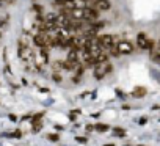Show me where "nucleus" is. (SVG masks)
I'll return each instance as SVG.
<instances>
[{
    "mask_svg": "<svg viewBox=\"0 0 160 146\" xmlns=\"http://www.w3.org/2000/svg\"><path fill=\"white\" fill-rule=\"evenodd\" d=\"M94 127H96L98 132H107V130H108V126H107V124H98V126H94Z\"/></svg>",
    "mask_w": 160,
    "mask_h": 146,
    "instance_id": "obj_13",
    "label": "nucleus"
},
{
    "mask_svg": "<svg viewBox=\"0 0 160 146\" xmlns=\"http://www.w3.org/2000/svg\"><path fill=\"white\" fill-rule=\"evenodd\" d=\"M105 146H113V144H105Z\"/></svg>",
    "mask_w": 160,
    "mask_h": 146,
    "instance_id": "obj_21",
    "label": "nucleus"
},
{
    "mask_svg": "<svg viewBox=\"0 0 160 146\" xmlns=\"http://www.w3.org/2000/svg\"><path fill=\"white\" fill-rule=\"evenodd\" d=\"M19 57L22 60H32L33 58V53H32V50L28 47H21L19 49Z\"/></svg>",
    "mask_w": 160,
    "mask_h": 146,
    "instance_id": "obj_6",
    "label": "nucleus"
},
{
    "mask_svg": "<svg viewBox=\"0 0 160 146\" xmlns=\"http://www.w3.org/2000/svg\"><path fill=\"white\" fill-rule=\"evenodd\" d=\"M10 137H16V138H19L21 137V132L18 130V132H13V133H10Z\"/></svg>",
    "mask_w": 160,
    "mask_h": 146,
    "instance_id": "obj_18",
    "label": "nucleus"
},
{
    "mask_svg": "<svg viewBox=\"0 0 160 146\" xmlns=\"http://www.w3.org/2000/svg\"><path fill=\"white\" fill-rule=\"evenodd\" d=\"M64 2H74V0H64Z\"/></svg>",
    "mask_w": 160,
    "mask_h": 146,
    "instance_id": "obj_20",
    "label": "nucleus"
},
{
    "mask_svg": "<svg viewBox=\"0 0 160 146\" xmlns=\"http://www.w3.org/2000/svg\"><path fill=\"white\" fill-rule=\"evenodd\" d=\"M41 127H42V126H41V123H35V124H33V132H39V130H41Z\"/></svg>",
    "mask_w": 160,
    "mask_h": 146,
    "instance_id": "obj_14",
    "label": "nucleus"
},
{
    "mask_svg": "<svg viewBox=\"0 0 160 146\" xmlns=\"http://www.w3.org/2000/svg\"><path fill=\"white\" fill-rule=\"evenodd\" d=\"M57 19H58V14H55V13H50L44 18V21L49 22V24H57Z\"/></svg>",
    "mask_w": 160,
    "mask_h": 146,
    "instance_id": "obj_9",
    "label": "nucleus"
},
{
    "mask_svg": "<svg viewBox=\"0 0 160 146\" xmlns=\"http://www.w3.org/2000/svg\"><path fill=\"white\" fill-rule=\"evenodd\" d=\"M99 18L98 11L94 8H83V21H88V22H93Z\"/></svg>",
    "mask_w": 160,
    "mask_h": 146,
    "instance_id": "obj_4",
    "label": "nucleus"
},
{
    "mask_svg": "<svg viewBox=\"0 0 160 146\" xmlns=\"http://www.w3.org/2000/svg\"><path fill=\"white\" fill-rule=\"evenodd\" d=\"M94 5L98 7V10H102V11L110 10V2H108V0H96Z\"/></svg>",
    "mask_w": 160,
    "mask_h": 146,
    "instance_id": "obj_7",
    "label": "nucleus"
},
{
    "mask_svg": "<svg viewBox=\"0 0 160 146\" xmlns=\"http://www.w3.org/2000/svg\"><path fill=\"white\" fill-rule=\"evenodd\" d=\"M53 80H55V82H61V77H60L58 74H55V76H53Z\"/></svg>",
    "mask_w": 160,
    "mask_h": 146,
    "instance_id": "obj_19",
    "label": "nucleus"
},
{
    "mask_svg": "<svg viewBox=\"0 0 160 146\" xmlns=\"http://www.w3.org/2000/svg\"><path fill=\"white\" fill-rule=\"evenodd\" d=\"M140 146H141V144H140Z\"/></svg>",
    "mask_w": 160,
    "mask_h": 146,
    "instance_id": "obj_22",
    "label": "nucleus"
},
{
    "mask_svg": "<svg viewBox=\"0 0 160 146\" xmlns=\"http://www.w3.org/2000/svg\"><path fill=\"white\" fill-rule=\"evenodd\" d=\"M63 68H64V69H69V71H71V69H77V68H78V61H66Z\"/></svg>",
    "mask_w": 160,
    "mask_h": 146,
    "instance_id": "obj_12",
    "label": "nucleus"
},
{
    "mask_svg": "<svg viewBox=\"0 0 160 146\" xmlns=\"http://www.w3.org/2000/svg\"><path fill=\"white\" fill-rule=\"evenodd\" d=\"M110 71H112V64L108 61L96 63V66H94V77L98 80H101V79H104V76L107 74V72H110Z\"/></svg>",
    "mask_w": 160,
    "mask_h": 146,
    "instance_id": "obj_1",
    "label": "nucleus"
},
{
    "mask_svg": "<svg viewBox=\"0 0 160 146\" xmlns=\"http://www.w3.org/2000/svg\"><path fill=\"white\" fill-rule=\"evenodd\" d=\"M49 138H50V141H57V140H58V135H57V133H50Z\"/></svg>",
    "mask_w": 160,
    "mask_h": 146,
    "instance_id": "obj_16",
    "label": "nucleus"
},
{
    "mask_svg": "<svg viewBox=\"0 0 160 146\" xmlns=\"http://www.w3.org/2000/svg\"><path fill=\"white\" fill-rule=\"evenodd\" d=\"M137 44H138L140 49H151V43H149V39L146 38L144 33H140L137 36Z\"/></svg>",
    "mask_w": 160,
    "mask_h": 146,
    "instance_id": "obj_5",
    "label": "nucleus"
},
{
    "mask_svg": "<svg viewBox=\"0 0 160 146\" xmlns=\"http://www.w3.org/2000/svg\"><path fill=\"white\" fill-rule=\"evenodd\" d=\"M113 133H115V135H119V137H122L126 132H124L122 129H113Z\"/></svg>",
    "mask_w": 160,
    "mask_h": 146,
    "instance_id": "obj_15",
    "label": "nucleus"
},
{
    "mask_svg": "<svg viewBox=\"0 0 160 146\" xmlns=\"http://www.w3.org/2000/svg\"><path fill=\"white\" fill-rule=\"evenodd\" d=\"M116 52H118V55H119V53L129 55V53L133 52V46H132L129 41H121V43H118V46H116Z\"/></svg>",
    "mask_w": 160,
    "mask_h": 146,
    "instance_id": "obj_2",
    "label": "nucleus"
},
{
    "mask_svg": "<svg viewBox=\"0 0 160 146\" xmlns=\"http://www.w3.org/2000/svg\"><path fill=\"white\" fill-rule=\"evenodd\" d=\"M98 41H99V46H101V49L110 50V49L113 47V36H110V35H104V36H101Z\"/></svg>",
    "mask_w": 160,
    "mask_h": 146,
    "instance_id": "obj_3",
    "label": "nucleus"
},
{
    "mask_svg": "<svg viewBox=\"0 0 160 146\" xmlns=\"http://www.w3.org/2000/svg\"><path fill=\"white\" fill-rule=\"evenodd\" d=\"M146 94V90L143 88V87H138V88H135V91L132 93V96L133 98H143Z\"/></svg>",
    "mask_w": 160,
    "mask_h": 146,
    "instance_id": "obj_10",
    "label": "nucleus"
},
{
    "mask_svg": "<svg viewBox=\"0 0 160 146\" xmlns=\"http://www.w3.org/2000/svg\"><path fill=\"white\" fill-rule=\"evenodd\" d=\"M77 57H78L77 49H71L69 53H68V61H77Z\"/></svg>",
    "mask_w": 160,
    "mask_h": 146,
    "instance_id": "obj_11",
    "label": "nucleus"
},
{
    "mask_svg": "<svg viewBox=\"0 0 160 146\" xmlns=\"http://www.w3.org/2000/svg\"><path fill=\"white\" fill-rule=\"evenodd\" d=\"M33 41H35L36 46H39V47H46V35H36V36L33 38Z\"/></svg>",
    "mask_w": 160,
    "mask_h": 146,
    "instance_id": "obj_8",
    "label": "nucleus"
},
{
    "mask_svg": "<svg viewBox=\"0 0 160 146\" xmlns=\"http://www.w3.org/2000/svg\"><path fill=\"white\" fill-rule=\"evenodd\" d=\"M75 140H77L78 143H87V138H85V137H77Z\"/></svg>",
    "mask_w": 160,
    "mask_h": 146,
    "instance_id": "obj_17",
    "label": "nucleus"
}]
</instances>
